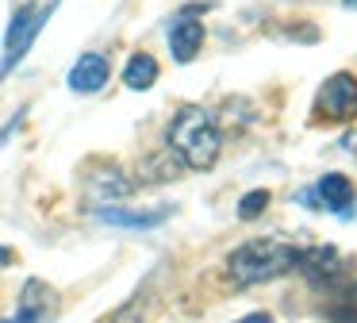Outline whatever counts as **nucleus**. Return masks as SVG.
Segmentation results:
<instances>
[{
    "mask_svg": "<svg viewBox=\"0 0 357 323\" xmlns=\"http://www.w3.org/2000/svg\"><path fill=\"white\" fill-rule=\"evenodd\" d=\"M319 108L326 120H354L357 115V77L354 73H334L319 92Z\"/></svg>",
    "mask_w": 357,
    "mask_h": 323,
    "instance_id": "4",
    "label": "nucleus"
},
{
    "mask_svg": "<svg viewBox=\"0 0 357 323\" xmlns=\"http://www.w3.org/2000/svg\"><path fill=\"white\" fill-rule=\"evenodd\" d=\"M315 200H319L323 208H331V212H338L342 220H349V215H354V185H349L346 173H326V177H319Z\"/></svg>",
    "mask_w": 357,
    "mask_h": 323,
    "instance_id": "7",
    "label": "nucleus"
},
{
    "mask_svg": "<svg viewBox=\"0 0 357 323\" xmlns=\"http://www.w3.org/2000/svg\"><path fill=\"white\" fill-rule=\"evenodd\" d=\"M169 146L188 169H211L219 162V127L200 104H185L169 120Z\"/></svg>",
    "mask_w": 357,
    "mask_h": 323,
    "instance_id": "1",
    "label": "nucleus"
},
{
    "mask_svg": "<svg viewBox=\"0 0 357 323\" xmlns=\"http://www.w3.org/2000/svg\"><path fill=\"white\" fill-rule=\"evenodd\" d=\"M108 77H112V69H108V58H104V54H81V58L73 62L66 85H70L73 92H81V96H89V92H100L104 85H108Z\"/></svg>",
    "mask_w": 357,
    "mask_h": 323,
    "instance_id": "5",
    "label": "nucleus"
},
{
    "mask_svg": "<svg viewBox=\"0 0 357 323\" xmlns=\"http://www.w3.org/2000/svg\"><path fill=\"white\" fill-rule=\"evenodd\" d=\"M54 8H58V0H50V4H43V8H35V4H24V8H16V15H12V23H8V35H4V58H0V77H8L12 69L24 62V54L31 50V43L39 38V31H43V23L54 15Z\"/></svg>",
    "mask_w": 357,
    "mask_h": 323,
    "instance_id": "3",
    "label": "nucleus"
},
{
    "mask_svg": "<svg viewBox=\"0 0 357 323\" xmlns=\"http://www.w3.org/2000/svg\"><path fill=\"white\" fill-rule=\"evenodd\" d=\"M0 266H12V250H8V246H0Z\"/></svg>",
    "mask_w": 357,
    "mask_h": 323,
    "instance_id": "15",
    "label": "nucleus"
},
{
    "mask_svg": "<svg viewBox=\"0 0 357 323\" xmlns=\"http://www.w3.org/2000/svg\"><path fill=\"white\" fill-rule=\"evenodd\" d=\"M0 323H47V320H43V315H35V312H24V308H20V312L12 315V320H0Z\"/></svg>",
    "mask_w": 357,
    "mask_h": 323,
    "instance_id": "13",
    "label": "nucleus"
},
{
    "mask_svg": "<svg viewBox=\"0 0 357 323\" xmlns=\"http://www.w3.org/2000/svg\"><path fill=\"white\" fill-rule=\"evenodd\" d=\"M300 266V250L288 243H273V238H257V243H246L227 258V269H231L238 281L257 285V281H273V277L288 273V269Z\"/></svg>",
    "mask_w": 357,
    "mask_h": 323,
    "instance_id": "2",
    "label": "nucleus"
},
{
    "mask_svg": "<svg viewBox=\"0 0 357 323\" xmlns=\"http://www.w3.org/2000/svg\"><path fill=\"white\" fill-rule=\"evenodd\" d=\"M238 323H277L269 312H254V315H246V320H238Z\"/></svg>",
    "mask_w": 357,
    "mask_h": 323,
    "instance_id": "14",
    "label": "nucleus"
},
{
    "mask_svg": "<svg viewBox=\"0 0 357 323\" xmlns=\"http://www.w3.org/2000/svg\"><path fill=\"white\" fill-rule=\"evenodd\" d=\"M96 220L108 223V227H127V231H146L165 223V212H123V208H100Z\"/></svg>",
    "mask_w": 357,
    "mask_h": 323,
    "instance_id": "9",
    "label": "nucleus"
},
{
    "mask_svg": "<svg viewBox=\"0 0 357 323\" xmlns=\"http://www.w3.org/2000/svg\"><path fill=\"white\" fill-rule=\"evenodd\" d=\"M154 81H158V62L150 58V54H131L127 66H123V85L127 89L142 92V89H150Z\"/></svg>",
    "mask_w": 357,
    "mask_h": 323,
    "instance_id": "10",
    "label": "nucleus"
},
{
    "mask_svg": "<svg viewBox=\"0 0 357 323\" xmlns=\"http://www.w3.org/2000/svg\"><path fill=\"white\" fill-rule=\"evenodd\" d=\"M24 115H27V108H20V112L12 115V120L4 123V127H0V146H4V143H8V138L16 135V131H20V123H24Z\"/></svg>",
    "mask_w": 357,
    "mask_h": 323,
    "instance_id": "12",
    "label": "nucleus"
},
{
    "mask_svg": "<svg viewBox=\"0 0 357 323\" xmlns=\"http://www.w3.org/2000/svg\"><path fill=\"white\" fill-rule=\"evenodd\" d=\"M265 208H269V192H265V189H254V192H246V196L238 200V215H242V220H257Z\"/></svg>",
    "mask_w": 357,
    "mask_h": 323,
    "instance_id": "11",
    "label": "nucleus"
},
{
    "mask_svg": "<svg viewBox=\"0 0 357 323\" xmlns=\"http://www.w3.org/2000/svg\"><path fill=\"white\" fill-rule=\"evenodd\" d=\"M200 46H204V23L200 20H192V15H181V20H173V27H169V50H173V58L181 62V66H188V62L200 54Z\"/></svg>",
    "mask_w": 357,
    "mask_h": 323,
    "instance_id": "6",
    "label": "nucleus"
},
{
    "mask_svg": "<svg viewBox=\"0 0 357 323\" xmlns=\"http://www.w3.org/2000/svg\"><path fill=\"white\" fill-rule=\"evenodd\" d=\"M342 4H346V8H357V0H342Z\"/></svg>",
    "mask_w": 357,
    "mask_h": 323,
    "instance_id": "16",
    "label": "nucleus"
},
{
    "mask_svg": "<svg viewBox=\"0 0 357 323\" xmlns=\"http://www.w3.org/2000/svg\"><path fill=\"white\" fill-rule=\"evenodd\" d=\"M135 192V185L119 173L116 166H104L100 173L89 181V200H100V208H112L116 200H127Z\"/></svg>",
    "mask_w": 357,
    "mask_h": 323,
    "instance_id": "8",
    "label": "nucleus"
}]
</instances>
